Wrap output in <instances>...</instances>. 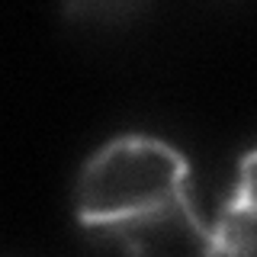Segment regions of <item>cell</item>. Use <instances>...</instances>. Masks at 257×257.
<instances>
[{
  "instance_id": "cell-2",
  "label": "cell",
  "mask_w": 257,
  "mask_h": 257,
  "mask_svg": "<svg viewBox=\"0 0 257 257\" xmlns=\"http://www.w3.org/2000/svg\"><path fill=\"white\" fill-rule=\"evenodd\" d=\"M93 244L132 254H158V251H206L209 254V225L199 219L193 199H183L171 209L128 219L116 225L84 231Z\"/></svg>"
},
{
  "instance_id": "cell-1",
  "label": "cell",
  "mask_w": 257,
  "mask_h": 257,
  "mask_svg": "<svg viewBox=\"0 0 257 257\" xmlns=\"http://www.w3.org/2000/svg\"><path fill=\"white\" fill-rule=\"evenodd\" d=\"M190 196V164L155 135H116L80 167L74 215L80 231L171 209Z\"/></svg>"
},
{
  "instance_id": "cell-3",
  "label": "cell",
  "mask_w": 257,
  "mask_h": 257,
  "mask_svg": "<svg viewBox=\"0 0 257 257\" xmlns=\"http://www.w3.org/2000/svg\"><path fill=\"white\" fill-rule=\"evenodd\" d=\"M209 254H257V148L238 161L231 193L209 225Z\"/></svg>"
},
{
  "instance_id": "cell-4",
  "label": "cell",
  "mask_w": 257,
  "mask_h": 257,
  "mask_svg": "<svg viewBox=\"0 0 257 257\" xmlns=\"http://www.w3.org/2000/svg\"><path fill=\"white\" fill-rule=\"evenodd\" d=\"M61 16L80 26H125L139 20L151 0H58Z\"/></svg>"
}]
</instances>
